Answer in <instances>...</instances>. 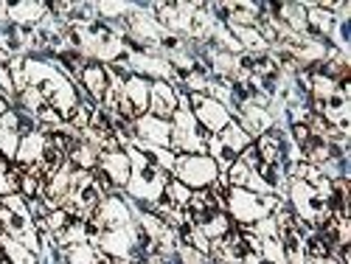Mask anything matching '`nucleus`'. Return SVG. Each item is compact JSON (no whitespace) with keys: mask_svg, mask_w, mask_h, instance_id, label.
<instances>
[{"mask_svg":"<svg viewBox=\"0 0 351 264\" xmlns=\"http://www.w3.org/2000/svg\"><path fill=\"white\" fill-rule=\"evenodd\" d=\"M171 171H174V180H180L191 191L211 189L222 174L211 155H178Z\"/></svg>","mask_w":351,"mask_h":264,"instance_id":"nucleus-7","label":"nucleus"},{"mask_svg":"<svg viewBox=\"0 0 351 264\" xmlns=\"http://www.w3.org/2000/svg\"><path fill=\"white\" fill-rule=\"evenodd\" d=\"M189 107H191V112H194L197 124L206 130L208 135L222 132V130L233 121V112H230L225 104H219L217 99H211L208 93H189Z\"/></svg>","mask_w":351,"mask_h":264,"instance_id":"nucleus-10","label":"nucleus"},{"mask_svg":"<svg viewBox=\"0 0 351 264\" xmlns=\"http://www.w3.org/2000/svg\"><path fill=\"white\" fill-rule=\"evenodd\" d=\"M178 110V87L171 82H152L149 87V112L158 119H171Z\"/></svg>","mask_w":351,"mask_h":264,"instance_id":"nucleus-18","label":"nucleus"},{"mask_svg":"<svg viewBox=\"0 0 351 264\" xmlns=\"http://www.w3.org/2000/svg\"><path fill=\"white\" fill-rule=\"evenodd\" d=\"M132 132H135V141H141V143H152V146H160V149H171V121L158 119V115H152V112L138 115V119L132 121Z\"/></svg>","mask_w":351,"mask_h":264,"instance_id":"nucleus-14","label":"nucleus"},{"mask_svg":"<svg viewBox=\"0 0 351 264\" xmlns=\"http://www.w3.org/2000/svg\"><path fill=\"white\" fill-rule=\"evenodd\" d=\"M101 189L96 186L93 180V171H82V169H73L71 174V197L65 202V211L71 217H79V219H90L96 205L101 202Z\"/></svg>","mask_w":351,"mask_h":264,"instance_id":"nucleus-8","label":"nucleus"},{"mask_svg":"<svg viewBox=\"0 0 351 264\" xmlns=\"http://www.w3.org/2000/svg\"><path fill=\"white\" fill-rule=\"evenodd\" d=\"M250 143H253V138H250L237 121H230L222 132L208 135V152H211V158L217 160V166H219L222 171H228L230 163H237L239 155L247 149Z\"/></svg>","mask_w":351,"mask_h":264,"instance_id":"nucleus-9","label":"nucleus"},{"mask_svg":"<svg viewBox=\"0 0 351 264\" xmlns=\"http://www.w3.org/2000/svg\"><path fill=\"white\" fill-rule=\"evenodd\" d=\"M45 17H48V3H28V0H23V3L6 6V20L20 28H37Z\"/></svg>","mask_w":351,"mask_h":264,"instance_id":"nucleus-19","label":"nucleus"},{"mask_svg":"<svg viewBox=\"0 0 351 264\" xmlns=\"http://www.w3.org/2000/svg\"><path fill=\"white\" fill-rule=\"evenodd\" d=\"M90 222H93L99 230H115V228L132 225V211H130V205H127L119 194H107V197H101V202L96 205Z\"/></svg>","mask_w":351,"mask_h":264,"instance_id":"nucleus-13","label":"nucleus"},{"mask_svg":"<svg viewBox=\"0 0 351 264\" xmlns=\"http://www.w3.org/2000/svg\"><path fill=\"white\" fill-rule=\"evenodd\" d=\"M99 20H119V17H130V12L135 9L132 3H93Z\"/></svg>","mask_w":351,"mask_h":264,"instance_id":"nucleus-27","label":"nucleus"},{"mask_svg":"<svg viewBox=\"0 0 351 264\" xmlns=\"http://www.w3.org/2000/svg\"><path fill=\"white\" fill-rule=\"evenodd\" d=\"M96 264H138V261H135V259H112V256H104V253H99Z\"/></svg>","mask_w":351,"mask_h":264,"instance_id":"nucleus-28","label":"nucleus"},{"mask_svg":"<svg viewBox=\"0 0 351 264\" xmlns=\"http://www.w3.org/2000/svg\"><path fill=\"white\" fill-rule=\"evenodd\" d=\"M124 152L130 155V163H132V174H130V183H127V194L135 200V202H143V205H152L163 197V189H166V180L169 174L158 166H152L146 160L132 143L124 146Z\"/></svg>","mask_w":351,"mask_h":264,"instance_id":"nucleus-3","label":"nucleus"},{"mask_svg":"<svg viewBox=\"0 0 351 264\" xmlns=\"http://www.w3.org/2000/svg\"><path fill=\"white\" fill-rule=\"evenodd\" d=\"M20 178H23V169L9 160L6 155H0V197H9L20 191Z\"/></svg>","mask_w":351,"mask_h":264,"instance_id":"nucleus-24","label":"nucleus"},{"mask_svg":"<svg viewBox=\"0 0 351 264\" xmlns=\"http://www.w3.org/2000/svg\"><path fill=\"white\" fill-rule=\"evenodd\" d=\"M56 242V248H71V245H79V242H90V239H87V219H79V217H71L68 219V225L60 230V233H56V237H53Z\"/></svg>","mask_w":351,"mask_h":264,"instance_id":"nucleus-23","label":"nucleus"},{"mask_svg":"<svg viewBox=\"0 0 351 264\" xmlns=\"http://www.w3.org/2000/svg\"><path fill=\"white\" fill-rule=\"evenodd\" d=\"M79 84H82V93L84 96H90L93 101L101 104L104 96H107V91H110V71H107V65L87 60V65L79 73Z\"/></svg>","mask_w":351,"mask_h":264,"instance_id":"nucleus-16","label":"nucleus"},{"mask_svg":"<svg viewBox=\"0 0 351 264\" xmlns=\"http://www.w3.org/2000/svg\"><path fill=\"white\" fill-rule=\"evenodd\" d=\"M0 264H9V261H6V256H3V253H0Z\"/></svg>","mask_w":351,"mask_h":264,"instance_id":"nucleus-29","label":"nucleus"},{"mask_svg":"<svg viewBox=\"0 0 351 264\" xmlns=\"http://www.w3.org/2000/svg\"><path fill=\"white\" fill-rule=\"evenodd\" d=\"M99 259V250L93 242H79V245H71L65 248V261L68 264H96Z\"/></svg>","mask_w":351,"mask_h":264,"instance_id":"nucleus-25","label":"nucleus"},{"mask_svg":"<svg viewBox=\"0 0 351 264\" xmlns=\"http://www.w3.org/2000/svg\"><path fill=\"white\" fill-rule=\"evenodd\" d=\"M0 253L6 256L9 264H40L37 253H32L25 245H20L17 239H12L3 228H0Z\"/></svg>","mask_w":351,"mask_h":264,"instance_id":"nucleus-22","label":"nucleus"},{"mask_svg":"<svg viewBox=\"0 0 351 264\" xmlns=\"http://www.w3.org/2000/svg\"><path fill=\"white\" fill-rule=\"evenodd\" d=\"M149 87H152V82L138 76V73H130L121 82V96L130 104V110L135 112V119H138V115L149 112Z\"/></svg>","mask_w":351,"mask_h":264,"instance_id":"nucleus-17","label":"nucleus"},{"mask_svg":"<svg viewBox=\"0 0 351 264\" xmlns=\"http://www.w3.org/2000/svg\"><path fill=\"white\" fill-rule=\"evenodd\" d=\"M287 194H289V205H292V214L298 219L309 222L312 228H320L329 217V200L317 191L315 183H306V180H289L287 183Z\"/></svg>","mask_w":351,"mask_h":264,"instance_id":"nucleus-6","label":"nucleus"},{"mask_svg":"<svg viewBox=\"0 0 351 264\" xmlns=\"http://www.w3.org/2000/svg\"><path fill=\"white\" fill-rule=\"evenodd\" d=\"M166 34H169V32L160 25V20H158L155 14L143 12V9H132V12H130V17H127V37H130L135 45H141V48H146V51H158L160 40H163Z\"/></svg>","mask_w":351,"mask_h":264,"instance_id":"nucleus-11","label":"nucleus"},{"mask_svg":"<svg viewBox=\"0 0 351 264\" xmlns=\"http://www.w3.org/2000/svg\"><path fill=\"white\" fill-rule=\"evenodd\" d=\"M278 205H281V197L276 194H256V191L233 189V186H228L225 191V214L239 228H250L261 219H267Z\"/></svg>","mask_w":351,"mask_h":264,"instance_id":"nucleus-4","label":"nucleus"},{"mask_svg":"<svg viewBox=\"0 0 351 264\" xmlns=\"http://www.w3.org/2000/svg\"><path fill=\"white\" fill-rule=\"evenodd\" d=\"M99 253L112 256V259H135L138 261V239H135V222L115 228V230H101L99 239L93 242Z\"/></svg>","mask_w":351,"mask_h":264,"instance_id":"nucleus-12","label":"nucleus"},{"mask_svg":"<svg viewBox=\"0 0 351 264\" xmlns=\"http://www.w3.org/2000/svg\"><path fill=\"white\" fill-rule=\"evenodd\" d=\"M99 146L96 143H90L82 132L71 141V146H68V163L73 166V169H82V171H93L96 166H99Z\"/></svg>","mask_w":351,"mask_h":264,"instance_id":"nucleus-20","label":"nucleus"},{"mask_svg":"<svg viewBox=\"0 0 351 264\" xmlns=\"http://www.w3.org/2000/svg\"><path fill=\"white\" fill-rule=\"evenodd\" d=\"M45 132L43 130H32V132H25L20 135V146H17V166L20 169H28V166H37L40 158H43V149H45Z\"/></svg>","mask_w":351,"mask_h":264,"instance_id":"nucleus-21","label":"nucleus"},{"mask_svg":"<svg viewBox=\"0 0 351 264\" xmlns=\"http://www.w3.org/2000/svg\"><path fill=\"white\" fill-rule=\"evenodd\" d=\"M0 228H3L12 239H17L20 245H25L32 253L40 256L43 242H40V233H37V222L28 211V202L25 197L9 194V197H0Z\"/></svg>","mask_w":351,"mask_h":264,"instance_id":"nucleus-2","label":"nucleus"},{"mask_svg":"<svg viewBox=\"0 0 351 264\" xmlns=\"http://www.w3.org/2000/svg\"><path fill=\"white\" fill-rule=\"evenodd\" d=\"M104 178L112 183V189H127L130 174H132V163L130 155L124 149H110V152H99V166H96Z\"/></svg>","mask_w":351,"mask_h":264,"instance_id":"nucleus-15","label":"nucleus"},{"mask_svg":"<svg viewBox=\"0 0 351 264\" xmlns=\"http://www.w3.org/2000/svg\"><path fill=\"white\" fill-rule=\"evenodd\" d=\"M191 189L189 186H183L180 180H174V178H169L166 180V189H163V197L171 202V205H178V208H186V205L191 202Z\"/></svg>","mask_w":351,"mask_h":264,"instance_id":"nucleus-26","label":"nucleus"},{"mask_svg":"<svg viewBox=\"0 0 351 264\" xmlns=\"http://www.w3.org/2000/svg\"><path fill=\"white\" fill-rule=\"evenodd\" d=\"M25 82H28V87H34V91L43 96V101L48 107H53L62 115V121L73 119V112L79 107L76 87L71 84V79L62 71H56V65L40 60V56H28L25 60Z\"/></svg>","mask_w":351,"mask_h":264,"instance_id":"nucleus-1","label":"nucleus"},{"mask_svg":"<svg viewBox=\"0 0 351 264\" xmlns=\"http://www.w3.org/2000/svg\"><path fill=\"white\" fill-rule=\"evenodd\" d=\"M171 152L178 155H206L208 152V132L202 130L189 107V96L178 93V110L171 115Z\"/></svg>","mask_w":351,"mask_h":264,"instance_id":"nucleus-5","label":"nucleus"}]
</instances>
